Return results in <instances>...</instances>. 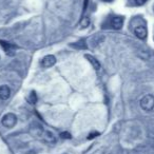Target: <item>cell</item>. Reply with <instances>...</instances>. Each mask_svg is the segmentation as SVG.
<instances>
[{"instance_id": "cell-1", "label": "cell", "mask_w": 154, "mask_h": 154, "mask_svg": "<svg viewBox=\"0 0 154 154\" xmlns=\"http://www.w3.org/2000/svg\"><path fill=\"white\" fill-rule=\"evenodd\" d=\"M1 124H2V126L5 127V128H9V129L14 128V127L16 126V124H17V117H16L15 114L8 113L2 117Z\"/></svg>"}, {"instance_id": "cell-2", "label": "cell", "mask_w": 154, "mask_h": 154, "mask_svg": "<svg viewBox=\"0 0 154 154\" xmlns=\"http://www.w3.org/2000/svg\"><path fill=\"white\" fill-rule=\"evenodd\" d=\"M140 107L145 111H151L154 108V96L153 95H145L140 99Z\"/></svg>"}, {"instance_id": "cell-3", "label": "cell", "mask_w": 154, "mask_h": 154, "mask_svg": "<svg viewBox=\"0 0 154 154\" xmlns=\"http://www.w3.org/2000/svg\"><path fill=\"white\" fill-rule=\"evenodd\" d=\"M56 63V57L54 55H47L41 60V66L45 69L51 68Z\"/></svg>"}, {"instance_id": "cell-4", "label": "cell", "mask_w": 154, "mask_h": 154, "mask_svg": "<svg viewBox=\"0 0 154 154\" xmlns=\"http://www.w3.org/2000/svg\"><path fill=\"white\" fill-rule=\"evenodd\" d=\"M30 131H31V134H33L36 137H41L43 134V132H45V131H43L42 126L39 125V124H37V122H34V124L31 125V130Z\"/></svg>"}, {"instance_id": "cell-5", "label": "cell", "mask_w": 154, "mask_h": 154, "mask_svg": "<svg viewBox=\"0 0 154 154\" xmlns=\"http://www.w3.org/2000/svg\"><path fill=\"white\" fill-rule=\"evenodd\" d=\"M105 40V37L103 35H99V34H95L89 39V43H90V47L91 48H96L99 43H101L103 41Z\"/></svg>"}, {"instance_id": "cell-6", "label": "cell", "mask_w": 154, "mask_h": 154, "mask_svg": "<svg viewBox=\"0 0 154 154\" xmlns=\"http://www.w3.org/2000/svg\"><path fill=\"white\" fill-rule=\"evenodd\" d=\"M0 45L2 47V49L5 50V52L8 54V55H14V51H15L16 47L13 45L12 43H9V42H5L3 40H0Z\"/></svg>"}, {"instance_id": "cell-7", "label": "cell", "mask_w": 154, "mask_h": 154, "mask_svg": "<svg viewBox=\"0 0 154 154\" xmlns=\"http://www.w3.org/2000/svg\"><path fill=\"white\" fill-rule=\"evenodd\" d=\"M11 96V90L8 86L3 85V86L0 87V99L1 100H7Z\"/></svg>"}, {"instance_id": "cell-8", "label": "cell", "mask_w": 154, "mask_h": 154, "mask_svg": "<svg viewBox=\"0 0 154 154\" xmlns=\"http://www.w3.org/2000/svg\"><path fill=\"white\" fill-rule=\"evenodd\" d=\"M122 24H124V18L122 17L116 16V17H113L111 19V26H112V28L115 29V30L122 29Z\"/></svg>"}, {"instance_id": "cell-9", "label": "cell", "mask_w": 154, "mask_h": 154, "mask_svg": "<svg viewBox=\"0 0 154 154\" xmlns=\"http://www.w3.org/2000/svg\"><path fill=\"white\" fill-rule=\"evenodd\" d=\"M41 137H42L43 140H45V143H56L55 135H54L52 132H50V131H45Z\"/></svg>"}, {"instance_id": "cell-10", "label": "cell", "mask_w": 154, "mask_h": 154, "mask_svg": "<svg viewBox=\"0 0 154 154\" xmlns=\"http://www.w3.org/2000/svg\"><path fill=\"white\" fill-rule=\"evenodd\" d=\"M134 34L136 35V37H138L139 39H145L147 37V29L145 26H136L134 29Z\"/></svg>"}, {"instance_id": "cell-11", "label": "cell", "mask_w": 154, "mask_h": 154, "mask_svg": "<svg viewBox=\"0 0 154 154\" xmlns=\"http://www.w3.org/2000/svg\"><path fill=\"white\" fill-rule=\"evenodd\" d=\"M85 57L87 58V59L90 61V63L93 66V68L95 69L96 71H98V70H100V68H101V64H100V62L98 61V60L96 59V58L94 57V56H92V55H89V54H86L85 55Z\"/></svg>"}, {"instance_id": "cell-12", "label": "cell", "mask_w": 154, "mask_h": 154, "mask_svg": "<svg viewBox=\"0 0 154 154\" xmlns=\"http://www.w3.org/2000/svg\"><path fill=\"white\" fill-rule=\"evenodd\" d=\"M71 47L75 48V49H86L87 45H86V43H85V41H79V42L72 43Z\"/></svg>"}, {"instance_id": "cell-13", "label": "cell", "mask_w": 154, "mask_h": 154, "mask_svg": "<svg viewBox=\"0 0 154 154\" xmlns=\"http://www.w3.org/2000/svg\"><path fill=\"white\" fill-rule=\"evenodd\" d=\"M29 101H30L31 103H33V105L37 103V94L35 91H32V92H31L30 97H29Z\"/></svg>"}, {"instance_id": "cell-14", "label": "cell", "mask_w": 154, "mask_h": 154, "mask_svg": "<svg viewBox=\"0 0 154 154\" xmlns=\"http://www.w3.org/2000/svg\"><path fill=\"white\" fill-rule=\"evenodd\" d=\"M60 137L63 139H70L72 138V136H71V134L69 132H61L60 133Z\"/></svg>"}, {"instance_id": "cell-15", "label": "cell", "mask_w": 154, "mask_h": 154, "mask_svg": "<svg viewBox=\"0 0 154 154\" xmlns=\"http://www.w3.org/2000/svg\"><path fill=\"white\" fill-rule=\"evenodd\" d=\"M89 18H84V20L82 21V28H87V26H89Z\"/></svg>"}, {"instance_id": "cell-16", "label": "cell", "mask_w": 154, "mask_h": 154, "mask_svg": "<svg viewBox=\"0 0 154 154\" xmlns=\"http://www.w3.org/2000/svg\"><path fill=\"white\" fill-rule=\"evenodd\" d=\"M99 135V133L98 132H95V133H91L90 135L88 136V138L89 139H91V138H94V137H96V136H98Z\"/></svg>"}, {"instance_id": "cell-17", "label": "cell", "mask_w": 154, "mask_h": 154, "mask_svg": "<svg viewBox=\"0 0 154 154\" xmlns=\"http://www.w3.org/2000/svg\"><path fill=\"white\" fill-rule=\"evenodd\" d=\"M136 1V5H143V3L147 1V0H135Z\"/></svg>"}, {"instance_id": "cell-18", "label": "cell", "mask_w": 154, "mask_h": 154, "mask_svg": "<svg viewBox=\"0 0 154 154\" xmlns=\"http://www.w3.org/2000/svg\"><path fill=\"white\" fill-rule=\"evenodd\" d=\"M105 1H107V2H110V1H112V0H105Z\"/></svg>"}, {"instance_id": "cell-19", "label": "cell", "mask_w": 154, "mask_h": 154, "mask_svg": "<svg viewBox=\"0 0 154 154\" xmlns=\"http://www.w3.org/2000/svg\"><path fill=\"white\" fill-rule=\"evenodd\" d=\"M33 154H34V153H33Z\"/></svg>"}]
</instances>
